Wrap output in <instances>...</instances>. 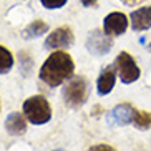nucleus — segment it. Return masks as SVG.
<instances>
[{
    "label": "nucleus",
    "instance_id": "3",
    "mask_svg": "<svg viewBox=\"0 0 151 151\" xmlns=\"http://www.w3.org/2000/svg\"><path fill=\"white\" fill-rule=\"evenodd\" d=\"M63 100L70 108H81L88 100V83L83 76L73 78L63 90Z\"/></svg>",
    "mask_w": 151,
    "mask_h": 151
},
{
    "label": "nucleus",
    "instance_id": "8",
    "mask_svg": "<svg viewBox=\"0 0 151 151\" xmlns=\"http://www.w3.org/2000/svg\"><path fill=\"white\" fill-rule=\"evenodd\" d=\"M73 43V32L70 27H60L53 30L45 40V48H67Z\"/></svg>",
    "mask_w": 151,
    "mask_h": 151
},
{
    "label": "nucleus",
    "instance_id": "5",
    "mask_svg": "<svg viewBox=\"0 0 151 151\" xmlns=\"http://www.w3.org/2000/svg\"><path fill=\"white\" fill-rule=\"evenodd\" d=\"M138 110L131 106L129 103H120L108 113L106 121L110 126H124V124L134 123Z\"/></svg>",
    "mask_w": 151,
    "mask_h": 151
},
{
    "label": "nucleus",
    "instance_id": "19",
    "mask_svg": "<svg viewBox=\"0 0 151 151\" xmlns=\"http://www.w3.org/2000/svg\"><path fill=\"white\" fill-rule=\"evenodd\" d=\"M55 151H65V150H55Z\"/></svg>",
    "mask_w": 151,
    "mask_h": 151
},
{
    "label": "nucleus",
    "instance_id": "13",
    "mask_svg": "<svg viewBox=\"0 0 151 151\" xmlns=\"http://www.w3.org/2000/svg\"><path fill=\"white\" fill-rule=\"evenodd\" d=\"M14 67V57L4 45H0V75L9 73Z\"/></svg>",
    "mask_w": 151,
    "mask_h": 151
},
{
    "label": "nucleus",
    "instance_id": "20",
    "mask_svg": "<svg viewBox=\"0 0 151 151\" xmlns=\"http://www.w3.org/2000/svg\"><path fill=\"white\" fill-rule=\"evenodd\" d=\"M150 50H151V45H150Z\"/></svg>",
    "mask_w": 151,
    "mask_h": 151
},
{
    "label": "nucleus",
    "instance_id": "9",
    "mask_svg": "<svg viewBox=\"0 0 151 151\" xmlns=\"http://www.w3.org/2000/svg\"><path fill=\"white\" fill-rule=\"evenodd\" d=\"M27 116L23 113H10L5 120V129L7 133L12 134V136H20L27 131V121H25Z\"/></svg>",
    "mask_w": 151,
    "mask_h": 151
},
{
    "label": "nucleus",
    "instance_id": "16",
    "mask_svg": "<svg viewBox=\"0 0 151 151\" xmlns=\"http://www.w3.org/2000/svg\"><path fill=\"white\" fill-rule=\"evenodd\" d=\"M86 151H116V150L110 145H95V146L88 148Z\"/></svg>",
    "mask_w": 151,
    "mask_h": 151
},
{
    "label": "nucleus",
    "instance_id": "17",
    "mask_svg": "<svg viewBox=\"0 0 151 151\" xmlns=\"http://www.w3.org/2000/svg\"><path fill=\"white\" fill-rule=\"evenodd\" d=\"M98 0H81V5L83 7H96Z\"/></svg>",
    "mask_w": 151,
    "mask_h": 151
},
{
    "label": "nucleus",
    "instance_id": "11",
    "mask_svg": "<svg viewBox=\"0 0 151 151\" xmlns=\"http://www.w3.org/2000/svg\"><path fill=\"white\" fill-rule=\"evenodd\" d=\"M131 27L134 32H143L151 27V5L141 7L131 14Z\"/></svg>",
    "mask_w": 151,
    "mask_h": 151
},
{
    "label": "nucleus",
    "instance_id": "14",
    "mask_svg": "<svg viewBox=\"0 0 151 151\" xmlns=\"http://www.w3.org/2000/svg\"><path fill=\"white\" fill-rule=\"evenodd\" d=\"M134 124L139 129H148L151 128V113L150 111H138L136 118H134Z\"/></svg>",
    "mask_w": 151,
    "mask_h": 151
},
{
    "label": "nucleus",
    "instance_id": "18",
    "mask_svg": "<svg viewBox=\"0 0 151 151\" xmlns=\"http://www.w3.org/2000/svg\"><path fill=\"white\" fill-rule=\"evenodd\" d=\"M121 2H124V4H128V5H133V4H138V2H141V0H121Z\"/></svg>",
    "mask_w": 151,
    "mask_h": 151
},
{
    "label": "nucleus",
    "instance_id": "2",
    "mask_svg": "<svg viewBox=\"0 0 151 151\" xmlns=\"http://www.w3.org/2000/svg\"><path fill=\"white\" fill-rule=\"evenodd\" d=\"M23 115L33 124H45L52 118V108L48 100L42 95L30 96L23 101Z\"/></svg>",
    "mask_w": 151,
    "mask_h": 151
},
{
    "label": "nucleus",
    "instance_id": "10",
    "mask_svg": "<svg viewBox=\"0 0 151 151\" xmlns=\"http://www.w3.org/2000/svg\"><path fill=\"white\" fill-rule=\"evenodd\" d=\"M115 81H116V71H115V67H106L103 68L100 76H98V81H96V86H98V93L105 96L108 95L113 90L115 86Z\"/></svg>",
    "mask_w": 151,
    "mask_h": 151
},
{
    "label": "nucleus",
    "instance_id": "4",
    "mask_svg": "<svg viewBox=\"0 0 151 151\" xmlns=\"http://www.w3.org/2000/svg\"><path fill=\"white\" fill-rule=\"evenodd\" d=\"M115 68L118 71V76L123 83H133L139 78V68H138L134 58L126 52H121L115 60Z\"/></svg>",
    "mask_w": 151,
    "mask_h": 151
},
{
    "label": "nucleus",
    "instance_id": "12",
    "mask_svg": "<svg viewBox=\"0 0 151 151\" xmlns=\"http://www.w3.org/2000/svg\"><path fill=\"white\" fill-rule=\"evenodd\" d=\"M47 32H48L47 22H43V20H33V22L22 32V37L27 38V40H30V38H38L40 35H43Z\"/></svg>",
    "mask_w": 151,
    "mask_h": 151
},
{
    "label": "nucleus",
    "instance_id": "6",
    "mask_svg": "<svg viewBox=\"0 0 151 151\" xmlns=\"http://www.w3.org/2000/svg\"><path fill=\"white\" fill-rule=\"evenodd\" d=\"M111 47H113V42H111L110 35H106L105 32H100V30L90 32L88 40H86V48H88L90 53L105 55L111 50Z\"/></svg>",
    "mask_w": 151,
    "mask_h": 151
},
{
    "label": "nucleus",
    "instance_id": "1",
    "mask_svg": "<svg viewBox=\"0 0 151 151\" xmlns=\"http://www.w3.org/2000/svg\"><path fill=\"white\" fill-rule=\"evenodd\" d=\"M75 73V63L67 52H53L40 68V80L55 88Z\"/></svg>",
    "mask_w": 151,
    "mask_h": 151
},
{
    "label": "nucleus",
    "instance_id": "7",
    "mask_svg": "<svg viewBox=\"0 0 151 151\" xmlns=\"http://www.w3.org/2000/svg\"><path fill=\"white\" fill-rule=\"evenodd\" d=\"M126 28H128V18L121 12H111L103 20V32L106 35H111V37L123 35Z\"/></svg>",
    "mask_w": 151,
    "mask_h": 151
},
{
    "label": "nucleus",
    "instance_id": "15",
    "mask_svg": "<svg viewBox=\"0 0 151 151\" xmlns=\"http://www.w3.org/2000/svg\"><path fill=\"white\" fill-rule=\"evenodd\" d=\"M40 2L45 9H48V10L60 9V7H63V5L67 4V0H40Z\"/></svg>",
    "mask_w": 151,
    "mask_h": 151
}]
</instances>
